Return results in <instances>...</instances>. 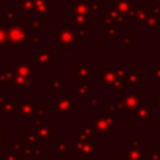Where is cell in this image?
<instances>
[{"label":"cell","instance_id":"cell-17","mask_svg":"<svg viewBox=\"0 0 160 160\" xmlns=\"http://www.w3.org/2000/svg\"><path fill=\"white\" fill-rule=\"evenodd\" d=\"M69 149V145L66 144L65 139H60V141H58L54 146V154L55 155H64L66 152V150Z\"/></svg>","mask_w":160,"mask_h":160},{"label":"cell","instance_id":"cell-39","mask_svg":"<svg viewBox=\"0 0 160 160\" xmlns=\"http://www.w3.org/2000/svg\"><path fill=\"white\" fill-rule=\"evenodd\" d=\"M111 160H118V158H116V155H112V156H111Z\"/></svg>","mask_w":160,"mask_h":160},{"label":"cell","instance_id":"cell-40","mask_svg":"<svg viewBox=\"0 0 160 160\" xmlns=\"http://www.w3.org/2000/svg\"><path fill=\"white\" fill-rule=\"evenodd\" d=\"M156 151H158V152H159V154H160V142H159V144H158V150H156Z\"/></svg>","mask_w":160,"mask_h":160},{"label":"cell","instance_id":"cell-19","mask_svg":"<svg viewBox=\"0 0 160 160\" xmlns=\"http://www.w3.org/2000/svg\"><path fill=\"white\" fill-rule=\"evenodd\" d=\"M90 74H94V72L90 71L86 65H80V66L78 68V79L85 80V79H88V76H89Z\"/></svg>","mask_w":160,"mask_h":160},{"label":"cell","instance_id":"cell-3","mask_svg":"<svg viewBox=\"0 0 160 160\" xmlns=\"http://www.w3.org/2000/svg\"><path fill=\"white\" fill-rule=\"evenodd\" d=\"M94 128L95 130L99 132L100 138H105L106 132L112 128L116 126V121L115 118L109 116V115H100V116H95L94 118Z\"/></svg>","mask_w":160,"mask_h":160},{"label":"cell","instance_id":"cell-25","mask_svg":"<svg viewBox=\"0 0 160 160\" xmlns=\"http://www.w3.org/2000/svg\"><path fill=\"white\" fill-rule=\"evenodd\" d=\"M99 105H100V99H98V98H92V99H89V102H88V108H89L90 110H94V109H96Z\"/></svg>","mask_w":160,"mask_h":160},{"label":"cell","instance_id":"cell-26","mask_svg":"<svg viewBox=\"0 0 160 160\" xmlns=\"http://www.w3.org/2000/svg\"><path fill=\"white\" fill-rule=\"evenodd\" d=\"M115 74H116V78L119 80H125L126 79V71L121 68V65H118V70L115 71Z\"/></svg>","mask_w":160,"mask_h":160},{"label":"cell","instance_id":"cell-14","mask_svg":"<svg viewBox=\"0 0 160 160\" xmlns=\"http://www.w3.org/2000/svg\"><path fill=\"white\" fill-rule=\"evenodd\" d=\"M100 75H101V81H100L101 86H108L116 79V74L112 70H104L101 71Z\"/></svg>","mask_w":160,"mask_h":160},{"label":"cell","instance_id":"cell-8","mask_svg":"<svg viewBox=\"0 0 160 160\" xmlns=\"http://www.w3.org/2000/svg\"><path fill=\"white\" fill-rule=\"evenodd\" d=\"M36 134H38V148H41L42 149V145L46 144L50 139L54 138V128L52 126H49L48 125H44V126H39L36 128Z\"/></svg>","mask_w":160,"mask_h":160},{"label":"cell","instance_id":"cell-28","mask_svg":"<svg viewBox=\"0 0 160 160\" xmlns=\"http://www.w3.org/2000/svg\"><path fill=\"white\" fill-rule=\"evenodd\" d=\"M9 152L10 154H15V155H19L20 154V146L18 144H9Z\"/></svg>","mask_w":160,"mask_h":160},{"label":"cell","instance_id":"cell-36","mask_svg":"<svg viewBox=\"0 0 160 160\" xmlns=\"http://www.w3.org/2000/svg\"><path fill=\"white\" fill-rule=\"evenodd\" d=\"M118 108H119V109H124V108H125V99H124V98L119 99V101H118Z\"/></svg>","mask_w":160,"mask_h":160},{"label":"cell","instance_id":"cell-10","mask_svg":"<svg viewBox=\"0 0 160 160\" xmlns=\"http://www.w3.org/2000/svg\"><path fill=\"white\" fill-rule=\"evenodd\" d=\"M150 109H151V106L149 104H146L144 101V99H141L140 105L134 111V120L135 121H145V120H149L150 119V115H151Z\"/></svg>","mask_w":160,"mask_h":160},{"label":"cell","instance_id":"cell-32","mask_svg":"<svg viewBox=\"0 0 160 160\" xmlns=\"http://www.w3.org/2000/svg\"><path fill=\"white\" fill-rule=\"evenodd\" d=\"M150 158H151V160H160V154L158 151H151Z\"/></svg>","mask_w":160,"mask_h":160},{"label":"cell","instance_id":"cell-30","mask_svg":"<svg viewBox=\"0 0 160 160\" xmlns=\"http://www.w3.org/2000/svg\"><path fill=\"white\" fill-rule=\"evenodd\" d=\"M45 114H46V110H45V109H41V110H35L34 116H35V118H44V116H45Z\"/></svg>","mask_w":160,"mask_h":160},{"label":"cell","instance_id":"cell-41","mask_svg":"<svg viewBox=\"0 0 160 160\" xmlns=\"http://www.w3.org/2000/svg\"><path fill=\"white\" fill-rule=\"evenodd\" d=\"M2 56V51H1V48H0V58Z\"/></svg>","mask_w":160,"mask_h":160},{"label":"cell","instance_id":"cell-31","mask_svg":"<svg viewBox=\"0 0 160 160\" xmlns=\"http://www.w3.org/2000/svg\"><path fill=\"white\" fill-rule=\"evenodd\" d=\"M81 132H82L85 136H88V138H89V136H91V134H92V129H91V128H89V126H85V128L82 129V131H81Z\"/></svg>","mask_w":160,"mask_h":160},{"label":"cell","instance_id":"cell-5","mask_svg":"<svg viewBox=\"0 0 160 160\" xmlns=\"http://www.w3.org/2000/svg\"><path fill=\"white\" fill-rule=\"evenodd\" d=\"M18 108L20 110V114H19L20 120L26 121V120H32L34 119L35 106H34V104L31 102L30 99H28V98L20 99V102H19V106Z\"/></svg>","mask_w":160,"mask_h":160},{"label":"cell","instance_id":"cell-33","mask_svg":"<svg viewBox=\"0 0 160 160\" xmlns=\"http://www.w3.org/2000/svg\"><path fill=\"white\" fill-rule=\"evenodd\" d=\"M4 160H18V155H15V154H8V155H5L4 156Z\"/></svg>","mask_w":160,"mask_h":160},{"label":"cell","instance_id":"cell-7","mask_svg":"<svg viewBox=\"0 0 160 160\" xmlns=\"http://www.w3.org/2000/svg\"><path fill=\"white\" fill-rule=\"evenodd\" d=\"M31 58H32L31 62L32 64H36L38 65V69H48V66L54 62L52 56H51V52H49V50L46 48L44 49V51L41 54H32Z\"/></svg>","mask_w":160,"mask_h":160},{"label":"cell","instance_id":"cell-12","mask_svg":"<svg viewBox=\"0 0 160 160\" xmlns=\"http://www.w3.org/2000/svg\"><path fill=\"white\" fill-rule=\"evenodd\" d=\"M14 72L16 75H22V76H31V75H35L36 74V71L34 69H31V66H29V65L25 64L24 59H21V61L15 66Z\"/></svg>","mask_w":160,"mask_h":160},{"label":"cell","instance_id":"cell-1","mask_svg":"<svg viewBox=\"0 0 160 160\" xmlns=\"http://www.w3.org/2000/svg\"><path fill=\"white\" fill-rule=\"evenodd\" d=\"M55 115L59 114H70L76 109V99L71 98L70 92H61L60 98L55 101Z\"/></svg>","mask_w":160,"mask_h":160},{"label":"cell","instance_id":"cell-15","mask_svg":"<svg viewBox=\"0 0 160 160\" xmlns=\"http://www.w3.org/2000/svg\"><path fill=\"white\" fill-rule=\"evenodd\" d=\"M15 144H18L20 146V152L25 156V159L26 160H31V155L34 154V150L31 149V145L28 144V142H20L18 138L15 139Z\"/></svg>","mask_w":160,"mask_h":160},{"label":"cell","instance_id":"cell-9","mask_svg":"<svg viewBox=\"0 0 160 160\" xmlns=\"http://www.w3.org/2000/svg\"><path fill=\"white\" fill-rule=\"evenodd\" d=\"M125 99V109L128 110V112L134 114V111L138 109V106L141 102V98L139 92H128L124 95Z\"/></svg>","mask_w":160,"mask_h":160},{"label":"cell","instance_id":"cell-24","mask_svg":"<svg viewBox=\"0 0 160 160\" xmlns=\"http://www.w3.org/2000/svg\"><path fill=\"white\" fill-rule=\"evenodd\" d=\"M65 85H66L65 81H60L59 76H55L54 80L51 81V86H52V89H55V90H60V88H64Z\"/></svg>","mask_w":160,"mask_h":160},{"label":"cell","instance_id":"cell-2","mask_svg":"<svg viewBox=\"0 0 160 160\" xmlns=\"http://www.w3.org/2000/svg\"><path fill=\"white\" fill-rule=\"evenodd\" d=\"M29 39V31L25 29L24 25H14L8 31V42L12 46L24 45Z\"/></svg>","mask_w":160,"mask_h":160},{"label":"cell","instance_id":"cell-35","mask_svg":"<svg viewBox=\"0 0 160 160\" xmlns=\"http://www.w3.org/2000/svg\"><path fill=\"white\" fill-rule=\"evenodd\" d=\"M151 74H152V75H155V78H156V80H158V81H160V66H159V68H156Z\"/></svg>","mask_w":160,"mask_h":160},{"label":"cell","instance_id":"cell-6","mask_svg":"<svg viewBox=\"0 0 160 160\" xmlns=\"http://www.w3.org/2000/svg\"><path fill=\"white\" fill-rule=\"evenodd\" d=\"M55 35H56L58 42L60 45H62V46H72L76 42L75 35H74V32L69 28L62 26V30H56Z\"/></svg>","mask_w":160,"mask_h":160},{"label":"cell","instance_id":"cell-37","mask_svg":"<svg viewBox=\"0 0 160 160\" xmlns=\"http://www.w3.org/2000/svg\"><path fill=\"white\" fill-rule=\"evenodd\" d=\"M156 106H158V109L160 110V92L158 94V99H156Z\"/></svg>","mask_w":160,"mask_h":160},{"label":"cell","instance_id":"cell-29","mask_svg":"<svg viewBox=\"0 0 160 160\" xmlns=\"http://www.w3.org/2000/svg\"><path fill=\"white\" fill-rule=\"evenodd\" d=\"M41 38L40 36H34L32 39H31V45L32 46H41Z\"/></svg>","mask_w":160,"mask_h":160},{"label":"cell","instance_id":"cell-34","mask_svg":"<svg viewBox=\"0 0 160 160\" xmlns=\"http://www.w3.org/2000/svg\"><path fill=\"white\" fill-rule=\"evenodd\" d=\"M129 148H138V140L136 139H129Z\"/></svg>","mask_w":160,"mask_h":160},{"label":"cell","instance_id":"cell-23","mask_svg":"<svg viewBox=\"0 0 160 160\" xmlns=\"http://www.w3.org/2000/svg\"><path fill=\"white\" fill-rule=\"evenodd\" d=\"M25 142H28V144H30V145H32V144H35L36 141H38V134H36V131H34V132H28L26 135H25Z\"/></svg>","mask_w":160,"mask_h":160},{"label":"cell","instance_id":"cell-22","mask_svg":"<svg viewBox=\"0 0 160 160\" xmlns=\"http://www.w3.org/2000/svg\"><path fill=\"white\" fill-rule=\"evenodd\" d=\"M8 44V32L4 26H0V48Z\"/></svg>","mask_w":160,"mask_h":160},{"label":"cell","instance_id":"cell-13","mask_svg":"<svg viewBox=\"0 0 160 160\" xmlns=\"http://www.w3.org/2000/svg\"><path fill=\"white\" fill-rule=\"evenodd\" d=\"M16 109V105L12 99L5 98L0 100V115H6V114H11L14 110Z\"/></svg>","mask_w":160,"mask_h":160},{"label":"cell","instance_id":"cell-27","mask_svg":"<svg viewBox=\"0 0 160 160\" xmlns=\"http://www.w3.org/2000/svg\"><path fill=\"white\" fill-rule=\"evenodd\" d=\"M116 106L115 105H112V104H108L106 105V115H109V116H112V118H115L116 116Z\"/></svg>","mask_w":160,"mask_h":160},{"label":"cell","instance_id":"cell-11","mask_svg":"<svg viewBox=\"0 0 160 160\" xmlns=\"http://www.w3.org/2000/svg\"><path fill=\"white\" fill-rule=\"evenodd\" d=\"M142 150L139 146L122 150V160H142Z\"/></svg>","mask_w":160,"mask_h":160},{"label":"cell","instance_id":"cell-18","mask_svg":"<svg viewBox=\"0 0 160 160\" xmlns=\"http://www.w3.org/2000/svg\"><path fill=\"white\" fill-rule=\"evenodd\" d=\"M126 80H128V82H129L131 86H138V85H139V80H140V78H139V71L135 70V71L128 72V74H126Z\"/></svg>","mask_w":160,"mask_h":160},{"label":"cell","instance_id":"cell-20","mask_svg":"<svg viewBox=\"0 0 160 160\" xmlns=\"http://www.w3.org/2000/svg\"><path fill=\"white\" fill-rule=\"evenodd\" d=\"M89 90V85L86 82H82V80L78 79V94L80 96H86Z\"/></svg>","mask_w":160,"mask_h":160},{"label":"cell","instance_id":"cell-16","mask_svg":"<svg viewBox=\"0 0 160 160\" xmlns=\"http://www.w3.org/2000/svg\"><path fill=\"white\" fill-rule=\"evenodd\" d=\"M12 81H14V84H15L16 88H28V86L31 85L30 76H22V75H16L15 74Z\"/></svg>","mask_w":160,"mask_h":160},{"label":"cell","instance_id":"cell-4","mask_svg":"<svg viewBox=\"0 0 160 160\" xmlns=\"http://www.w3.org/2000/svg\"><path fill=\"white\" fill-rule=\"evenodd\" d=\"M69 148H74L82 158V160H88L91 154H94V141L92 138H88L85 140H78L75 144H70Z\"/></svg>","mask_w":160,"mask_h":160},{"label":"cell","instance_id":"cell-38","mask_svg":"<svg viewBox=\"0 0 160 160\" xmlns=\"http://www.w3.org/2000/svg\"><path fill=\"white\" fill-rule=\"evenodd\" d=\"M2 148V132H0V149Z\"/></svg>","mask_w":160,"mask_h":160},{"label":"cell","instance_id":"cell-21","mask_svg":"<svg viewBox=\"0 0 160 160\" xmlns=\"http://www.w3.org/2000/svg\"><path fill=\"white\" fill-rule=\"evenodd\" d=\"M110 88H111V91L112 92H121L122 91V84H121V80H114L111 84H110Z\"/></svg>","mask_w":160,"mask_h":160}]
</instances>
